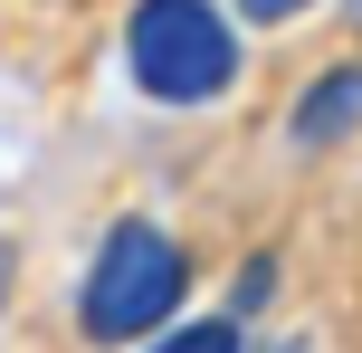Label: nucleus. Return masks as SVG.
Instances as JSON below:
<instances>
[{"mask_svg": "<svg viewBox=\"0 0 362 353\" xmlns=\"http://www.w3.org/2000/svg\"><path fill=\"white\" fill-rule=\"evenodd\" d=\"M181 296H191L181 239L153 229V220H115L105 248H95V267H86V287H76V325L95 344H134V335H163L181 316Z\"/></svg>", "mask_w": 362, "mask_h": 353, "instance_id": "1", "label": "nucleus"}, {"mask_svg": "<svg viewBox=\"0 0 362 353\" xmlns=\"http://www.w3.org/2000/svg\"><path fill=\"white\" fill-rule=\"evenodd\" d=\"M124 67L153 105H210V96L238 86V29L210 0H134Z\"/></svg>", "mask_w": 362, "mask_h": 353, "instance_id": "2", "label": "nucleus"}, {"mask_svg": "<svg viewBox=\"0 0 362 353\" xmlns=\"http://www.w3.org/2000/svg\"><path fill=\"white\" fill-rule=\"evenodd\" d=\"M362 125V67H334L305 86V105H296V144H334V134Z\"/></svg>", "mask_w": 362, "mask_h": 353, "instance_id": "3", "label": "nucleus"}, {"mask_svg": "<svg viewBox=\"0 0 362 353\" xmlns=\"http://www.w3.org/2000/svg\"><path fill=\"white\" fill-rule=\"evenodd\" d=\"M153 353H238V325H229V316H210V325H181V335H163Z\"/></svg>", "mask_w": 362, "mask_h": 353, "instance_id": "4", "label": "nucleus"}, {"mask_svg": "<svg viewBox=\"0 0 362 353\" xmlns=\"http://www.w3.org/2000/svg\"><path fill=\"white\" fill-rule=\"evenodd\" d=\"M248 19H296V10H315V0H238Z\"/></svg>", "mask_w": 362, "mask_h": 353, "instance_id": "5", "label": "nucleus"}, {"mask_svg": "<svg viewBox=\"0 0 362 353\" xmlns=\"http://www.w3.org/2000/svg\"><path fill=\"white\" fill-rule=\"evenodd\" d=\"M0 306H10V248H0Z\"/></svg>", "mask_w": 362, "mask_h": 353, "instance_id": "6", "label": "nucleus"}]
</instances>
